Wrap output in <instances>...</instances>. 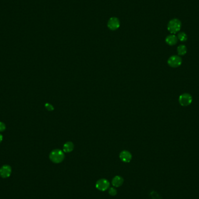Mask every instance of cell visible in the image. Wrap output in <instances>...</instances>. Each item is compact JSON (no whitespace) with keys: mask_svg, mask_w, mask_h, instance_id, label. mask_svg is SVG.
Returning <instances> with one entry per match:
<instances>
[{"mask_svg":"<svg viewBox=\"0 0 199 199\" xmlns=\"http://www.w3.org/2000/svg\"><path fill=\"white\" fill-rule=\"evenodd\" d=\"M49 157L52 163L59 164L64 161L65 158V154L64 151L61 150L55 149L50 153Z\"/></svg>","mask_w":199,"mask_h":199,"instance_id":"obj_1","label":"cell"},{"mask_svg":"<svg viewBox=\"0 0 199 199\" xmlns=\"http://www.w3.org/2000/svg\"><path fill=\"white\" fill-rule=\"evenodd\" d=\"M181 26V22L179 19H173L168 24V30L172 34H175L180 30Z\"/></svg>","mask_w":199,"mask_h":199,"instance_id":"obj_2","label":"cell"},{"mask_svg":"<svg viewBox=\"0 0 199 199\" xmlns=\"http://www.w3.org/2000/svg\"><path fill=\"white\" fill-rule=\"evenodd\" d=\"M109 186H110V183L109 182V181L107 179L104 178L99 179L96 183V189L101 191H104L108 190L109 188Z\"/></svg>","mask_w":199,"mask_h":199,"instance_id":"obj_3","label":"cell"},{"mask_svg":"<svg viewBox=\"0 0 199 199\" xmlns=\"http://www.w3.org/2000/svg\"><path fill=\"white\" fill-rule=\"evenodd\" d=\"M192 97L188 93H184L180 96L179 101L181 106L186 107L191 104L192 102Z\"/></svg>","mask_w":199,"mask_h":199,"instance_id":"obj_4","label":"cell"},{"mask_svg":"<svg viewBox=\"0 0 199 199\" xmlns=\"http://www.w3.org/2000/svg\"><path fill=\"white\" fill-rule=\"evenodd\" d=\"M182 59L178 55H173L168 59V64L172 68H178L182 64Z\"/></svg>","mask_w":199,"mask_h":199,"instance_id":"obj_5","label":"cell"},{"mask_svg":"<svg viewBox=\"0 0 199 199\" xmlns=\"http://www.w3.org/2000/svg\"><path fill=\"white\" fill-rule=\"evenodd\" d=\"M12 173V168L11 166L4 165L0 168V176L2 178H9Z\"/></svg>","mask_w":199,"mask_h":199,"instance_id":"obj_6","label":"cell"},{"mask_svg":"<svg viewBox=\"0 0 199 199\" xmlns=\"http://www.w3.org/2000/svg\"><path fill=\"white\" fill-rule=\"evenodd\" d=\"M119 158L124 163H129L132 158L131 153L126 150H124L121 152L119 154Z\"/></svg>","mask_w":199,"mask_h":199,"instance_id":"obj_7","label":"cell"},{"mask_svg":"<svg viewBox=\"0 0 199 199\" xmlns=\"http://www.w3.org/2000/svg\"><path fill=\"white\" fill-rule=\"evenodd\" d=\"M108 27L112 30H116L119 27V21L116 17H111L108 23Z\"/></svg>","mask_w":199,"mask_h":199,"instance_id":"obj_8","label":"cell"},{"mask_svg":"<svg viewBox=\"0 0 199 199\" xmlns=\"http://www.w3.org/2000/svg\"><path fill=\"white\" fill-rule=\"evenodd\" d=\"M124 182V178L119 175H116L112 179V185L114 187L119 188L121 186Z\"/></svg>","mask_w":199,"mask_h":199,"instance_id":"obj_9","label":"cell"},{"mask_svg":"<svg viewBox=\"0 0 199 199\" xmlns=\"http://www.w3.org/2000/svg\"><path fill=\"white\" fill-rule=\"evenodd\" d=\"M166 42L169 46H174L178 42V37L174 34H171L166 37Z\"/></svg>","mask_w":199,"mask_h":199,"instance_id":"obj_10","label":"cell"},{"mask_svg":"<svg viewBox=\"0 0 199 199\" xmlns=\"http://www.w3.org/2000/svg\"><path fill=\"white\" fill-rule=\"evenodd\" d=\"M74 145L73 143L71 141H68L64 144L63 147V151L65 153H70L74 150Z\"/></svg>","mask_w":199,"mask_h":199,"instance_id":"obj_11","label":"cell"},{"mask_svg":"<svg viewBox=\"0 0 199 199\" xmlns=\"http://www.w3.org/2000/svg\"><path fill=\"white\" fill-rule=\"evenodd\" d=\"M177 51L179 55H184L187 52L186 47L185 45H180L177 49Z\"/></svg>","mask_w":199,"mask_h":199,"instance_id":"obj_12","label":"cell"},{"mask_svg":"<svg viewBox=\"0 0 199 199\" xmlns=\"http://www.w3.org/2000/svg\"><path fill=\"white\" fill-rule=\"evenodd\" d=\"M178 39L181 42H186L188 39V36L186 33H185L184 32H180L178 34Z\"/></svg>","mask_w":199,"mask_h":199,"instance_id":"obj_13","label":"cell"},{"mask_svg":"<svg viewBox=\"0 0 199 199\" xmlns=\"http://www.w3.org/2000/svg\"><path fill=\"white\" fill-rule=\"evenodd\" d=\"M108 193L111 196H116L117 194V191L116 189L114 187L109 188L108 189Z\"/></svg>","mask_w":199,"mask_h":199,"instance_id":"obj_14","label":"cell"},{"mask_svg":"<svg viewBox=\"0 0 199 199\" xmlns=\"http://www.w3.org/2000/svg\"><path fill=\"white\" fill-rule=\"evenodd\" d=\"M5 129V125L3 122H0V132H2Z\"/></svg>","mask_w":199,"mask_h":199,"instance_id":"obj_15","label":"cell"},{"mask_svg":"<svg viewBox=\"0 0 199 199\" xmlns=\"http://www.w3.org/2000/svg\"><path fill=\"white\" fill-rule=\"evenodd\" d=\"M46 106V108L48 110H49V111H52V110L54 109V107L51 104H46V106Z\"/></svg>","mask_w":199,"mask_h":199,"instance_id":"obj_16","label":"cell"},{"mask_svg":"<svg viewBox=\"0 0 199 199\" xmlns=\"http://www.w3.org/2000/svg\"><path fill=\"white\" fill-rule=\"evenodd\" d=\"M2 139H3V137H2V135L1 134H0V143L2 141Z\"/></svg>","mask_w":199,"mask_h":199,"instance_id":"obj_17","label":"cell"}]
</instances>
